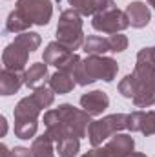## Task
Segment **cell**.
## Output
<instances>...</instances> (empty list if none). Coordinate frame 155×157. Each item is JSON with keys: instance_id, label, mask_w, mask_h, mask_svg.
Masks as SVG:
<instances>
[{"instance_id": "1", "label": "cell", "mask_w": 155, "mask_h": 157, "mask_svg": "<svg viewBox=\"0 0 155 157\" xmlns=\"http://www.w3.org/2000/svg\"><path fill=\"white\" fill-rule=\"evenodd\" d=\"M117 71H119V64L112 57L88 55V59L80 60V64L77 66L73 78L78 86H88L93 84L95 80L112 82L117 77Z\"/></svg>"}, {"instance_id": "2", "label": "cell", "mask_w": 155, "mask_h": 157, "mask_svg": "<svg viewBox=\"0 0 155 157\" xmlns=\"http://www.w3.org/2000/svg\"><path fill=\"white\" fill-rule=\"evenodd\" d=\"M84 33H82V15L73 7L64 9L59 18L57 26V42H60L64 48L75 51L84 44Z\"/></svg>"}, {"instance_id": "3", "label": "cell", "mask_w": 155, "mask_h": 157, "mask_svg": "<svg viewBox=\"0 0 155 157\" xmlns=\"http://www.w3.org/2000/svg\"><path fill=\"white\" fill-rule=\"evenodd\" d=\"M126 117L128 113H113V115L99 119V121H91L88 128V137H89L91 146L93 148L100 146L104 141H108L115 133H120L126 128Z\"/></svg>"}, {"instance_id": "4", "label": "cell", "mask_w": 155, "mask_h": 157, "mask_svg": "<svg viewBox=\"0 0 155 157\" xmlns=\"http://www.w3.org/2000/svg\"><path fill=\"white\" fill-rule=\"evenodd\" d=\"M59 113L62 117V122L68 130L70 135H75L78 139H82L86 133H88V128L91 124V115L84 110H78L71 104H60L59 108Z\"/></svg>"}, {"instance_id": "5", "label": "cell", "mask_w": 155, "mask_h": 157, "mask_svg": "<svg viewBox=\"0 0 155 157\" xmlns=\"http://www.w3.org/2000/svg\"><path fill=\"white\" fill-rule=\"evenodd\" d=\"M91 26H93L95 31L113 35V33L124 31V29L130 26V20H128V17H126L124 11H120V9H117V7H112V9H108V11H102V13L93 15Z\"/></svg>"}, {"instance_id": "6", "label": "cell", "mask_w": 155, "mask_h": 157, "mask_svg": "<svg viewBox=\"0 0 155 157\" xmlns=\"http://www.w3.org/2000/svg\"><path fill=\"white\" fill-rule=\"evenodd\" d=\"M17 9H20L33 24L47 26L53 15V2L51 0H18Z\"/></svg>"}, {"instance_id": "7", "label": "cell", "mask_w": 155, "mask_h": 157, "mask_svg": "<svg viewBox=\"0 0 155 157\" xmlns=\"http://www.w3.org/2000/svg\"><path fill=\"white\" fill-rule=\"evenodd\" d=\"M133 75L142 88H155V55L153 48H142L137 53Z\"/></svg>"}, {"instance_id": "8", "label": "cell", "mask_w": 155, "mask_h": 157, "mask_svg": "<svg viewBox=\"0 0 155 157\" xmlns=\"http://www.w3.org/2000/svg\"><path fill=\"white\" fill-rule=\"evenodd\" d=\"M29 53L24 46H20L18 42H11L6 46L4 53H2V62H4V68L6 70H11V71H26V64H28V59H29Z\"/></svg>"}, {"instance_id": "9", "label": "cell", "mask_w": 155, "mask_h": 157, "mask_svg": "<svg viewBox=\"0 0 155 157\" xmlns=\"http://www.w3.org/2000/svg\"><path fill=\"white\" fill-rule=\"evenodd\" d=\"M133 148H135V141L131 135L115 133L113 137L108 139L104 152H106V157H130L133 154Z\"/></svg>"}, {"instance_id": "10", "label": "cell", "mask_w": 155, "mask_h": 157, "mask_svg": "<svg viewBox=\"0 0 155 157\" xmlns=\"http://www.w3.org/2000/svg\"><path fill=\"white\" fill-rule=\"evenodd\" d=\"M80 106L91 117H97V115H102V112L110 106V97L100 90H93L80 97Z\"/></svg>"}, {"instance_id": "11", "label": "cell", "mask_w": 155, "mask_h": 157, "mask_svg": "<svg viewBox=\"0 0 155 157\" xmlns=\"http://www.w3.org/2000/svg\"><path fill=\"white\" fill-rule=\"evenodd\" d=\"M124 13H126V17L130 20V26L135 28V29H141V28L148 26L150 18H152L150 7L144 2H131V4H128Z\"/></svg>"}, {"instance_id": "12", "label": "cell", "mask_w": 155, "mask_h": 157, "mask_svg": "<svg viewBox=\"0 0 155 157\" xmlns=\"http://www.w3.org/2000/svg\"><path fill=\"white\" fill-rule=\"evenodd\" d=\"M70 6L78 11L80 15L88 17V15H97L102 11H108L112 7H117L113 0H68Z\"/></svg>"}, {"instance_id": "13", "label": "cell", "mask_w": 155, "mask_h": 157, "mask_svg": "<svg viewBox=\"0 0 155 157\" xmlns=\"http://www.w3.org/2000/svg\"><path fill=\"white\" fill-rule=\"evenodd\" d=\"M44 126H46V133L55 143H59L62 137L70 135L68 130H66V126H64V122H62V117H60L59 110H47L44 113Z\"/></svg>"}, {"instance_id": "14", "label": "cell", "mask_w": 155, "mask_h": 157, "mask_svg": "<svg viewBox=\"0 0 155 157\" xmlns=\"http://www.w3.org/2000/svg\"><path fill=\"white\" fill-rule=\"evenodd\" d=\"M71 55H73V51H71V49L64 48L60 42H57V40H55V42H49V44H47V48L44 49L42 62L60 68V66H62V64H64Z\"/></svg>"}, {"instance_id": "15", "label": "cell", "mask_w": 155, "mask_h": 157, "mask_svg": "<svg viewBox=\"0 0 155 157\" xmlns=\"http://www.w3.org/2000/svg\"><path fill=\"white\" fill-rule=\"evenodd\" d=\"M24 84V73H18V71H11V70H2L0 73V95L7 97V95H13L17 93Z\"/></svg>"}, {"instance_id": "16", "label": "cell", "mask_w": 155, "mask_h": 157, "mask_svg": "<svg viewBox=\"0 0 155 157\" xmlns=\"http://www.w3.org/2000/svg\"><path fill=\"white\" fill-rule=\"evenodd\" d=\"M40 112L42 110L39 108V104L29 95V97H24L18 101V104L13 110V115H15V121H37Z\"/></svg>"}, {"instance_id": "17", "label": "cell", "mask_w": 155, "mask_h": 157, "mask_svg": "<svg viewBox=\"0 0 155 157\" xmlns=\"http://www.w3.org/2000/svg\"><path fill=\"white\" fill-rule=\"evenodd\" d=\"M31 26H33V22H31L20 9H15V11L9 13V17H7V20H6L4 33H24V31H28Z\"/></svg>"}, {"instance_id": "18", "label": "cell", "mask_w": 155, "mask_h": 157, "mask_svg": "<svg viewBox=\"0 0 155 157\" xmlns=\"http://www.w3.org/2000/svg\"><path fill=\"white\" fill-rule=\"evenodd\" d=\"M75 78L71 77L70 73H64V71H57V73H53L51 77H49V88L55 91V93H59V95H66V93H70L73 88H75Z\"/></svg>"}, {"instance_id": "19", "label": "cell", "mask_w": 155, "mask_h": 157, "mask_svg": "<svg viewBox=\"0 0 155 157\" xmlns=\"http://www.w3.org/2000/svg\"><path fill=\"white\" fill-rule=\"evenodd\" d=\"M47 77V64L46 62H35L24 71V84L28 88H39V84Z\"/></svg>"}, {"instance_id": "20", "label": "cell", "mask_w": 155, "mask_h": 157, "mask_svg": "<svg viewBox=\"0 0 155 157\" xmlns=\"http://www.w3.org/2000/svg\"><path fill=\"white\" fill-rule=\"evenodd\" d=\"M59 157H77L80 150V139L75 135H66L59 143H55Z\"/></svg>"}, {"instance_id": "21", "label": "cell", "mask_w": 155, "mask_h": 157, "mask_svg": "<svg viewBox=\"0 0 155 157\" xmlns=\"http://www.w3.org/2000/svg\"><path fill=\"white\" fill-rule=\"evenodd\" d=\"M53 144H55V141L47 135V133H44V135H40L37 137L35 141H33V144H31V155L33 157H55V150H53Z\"/></svg>"}, {"instance_id": "22", "label": "cell", "mask_w": 155, "mask_h": 157, "mask_svg": "<svg viewBox=\"0 0 155 157\" xmlns=\"http://www.w3.org/2000/svg\"><path fill=\"white\" fill-rule=\"evenodd\" d=\"M84 51L88 55H104L106 51H110V44L108 37H99V35H89L82 44Z\"/></svg>"}, {"instance_id": "23", "label": "cell", "mask_w": 155, "mask_h": 157, "mask_svg": "<svg viewBox=\"0 0 155 157\" xmlns=\"http://www.w3.org/2000/svg\"><path fill=\"white\" fill-rule=\"evenodd\" d=\"M37 130H39V121H15V135L22 141L33 139Z\"/></svg>"}, {"instance_id": "24", "label": "cell", "mask_w": 155, "mask_h": 157, "mask_svg": "<svg viewBox=\"0 0 155 157\" xmlns=\"http://www.w3.org/2000/svg\"><path fill=\"white\" fill-rule=\"evenodd\" d=\"M31 97H33V101L39 104L40 110H44V108H49V106L53 104V101H55V91H53L49 86L42 84V86H39V88L33 90Z\"/></svg>"}, {"instance_id": "25", "label": "cell", "mask_w": 155, "mask_h": 157, "mask_svg": "<svg viewBox=\"0 0 155 157\" xmlns=\"http://www.w3.org/2000/svg\"><path fill=\"white\" fill-rule=\"evenodd\" d=\"M135 108H150L155 104V88H139L135 97L131 99Z\"/></svg>"}, {"instance_id": "26", "label": "cell", "mask_w": 155, "mask_h": 157, "mask_svg": "<svg viewBox=\"0 0 155 157\" xmlns=\"http://www.w3.org/2000/svg\"><path fill=\"white\" fill-rule=\"evenodd\" d=\"M139 88H141V84H139V80L135 78L133 73L126 75V77L119 82V93L122 97H126V99H133L135 93L139 91Z\"/></svg>"}, {"instance_id": "27", "label": "cell", "mask_w": 155, "mask_h": 157, "mask_svg": "<svg viewBox=\"0 0 155 157\" xmlns=\"http://www.w3.org/2000/svg\"><path fill=\"white\" fill-rule=\"evenodd\" d=\"M15 42H18L20 46H24L28 51H35V49H39L40 46V35L39 33H33V31H24V33H18L17 37H15Z\"/></svg>"}, {"instance_id": "28", "label": "cell", "mask_w": 155, "mask_h": 157, "mask_svg": "<svg viewBox=\"0 0 155 157\" xmlns=\"http://www.w3.org/2000/svg\"><path fill=\"white\" fill-rule=\"evenodd\" d=\"M141 133L142 135H155V110L144 112L142 113V122H141Z\"/></svg>"}, {"instance_id": "29", "label": "cell", "mask_w": 155, "mask_h": 157, "mask_svg": "<svg viewBox=\"0 0 155 157\" xmlns=\"http://www.w3.org/2000/svg\"><path fill=\"white\" fill-rule=\"evenodd\" d=\"M108 44H110V51L112 53H122L128 48V39H126V35L113 33V35L108 37Z\"/></svg>"}, {"instance_id": "30", "label": "cell", "mask_w": 155, "mask_h": 157, "mask_svg": "<svg viewBox=\"0 0 155 157\" xmlns=\"http://www.w3.org/2000/svg\"><path fill=\"white\" fill-rule=\"evenodd\" d=\"M142 113H144V112H141V110H135V112L128 113V117H126V130H130L131 133H135V132H141Z\"/></svg>"}, {"instance_id": "31", "label": "cell", "mask_w": 155, "mask_h": 157, "mask_svg": "<svg viewBox=\"0 0 155 157\" xmlns=\"http://www.w3.org/2000/svg\"><path fill=\"white\" fill-rule=\"evenodd\" d=\"M11 157H33V155H31V148L15 146V148L11 150Z\"/></svg>"}, {"instance_id": "32", "label": "cell", "mask_w": 155, "mask_h": 157, "mask_svg": "<svg viewBox=\"0 0 155 157\" xmlns=\"http://www.w3.org/2000/svg\"><path fill=\"white\" fill-rule=\"evenodd\" d=\"M82 157H106V152H104V146H95L93 150H89L88 154H84Z\"/></svg>"}, {"instance_id": "33", "label": "cell", "mask_w": 155, "mask_h": 157, "mask_svg": "<svg viewBox=\"0 0 155 157\" xmlns=\"http://www.w3.org/2000/svg\"><path fill=\"white\" fill-rule=\"evenodd\" d=\"M0 126H2V132H0V137H4V135H6V132H7V121H6V117H4V115L0 117Z\"/></svg>"}, {"instance_id": "34", "label": "cell", "mask_w": 155, "mask_h": 157, "mask_svg": "<svg viewBox=\"0 0 155 157\" xmlns=\"http://www.w3.org/2000/svg\"><path fill=\"white\" fill-rule=\"evenodd\" d=\"M0 157H11V152H9V148L6 144L0 146Z\"/></svg>"}, {"instance_id": "35", "label": "cell", "mask_w": 155, "mask_h": 157, "mask_svg": "<svg viewBox=\"0 0 155 157\" xmlns=\"http://www.w3.org/2000/svg\"><path fill=\"white\" fill-rule=\"evenodd\" d=\"M130 157H148V155H146V154H141V152H133Z\"/></svg>"}, {"instance_id": "36", "label": "cell", "mask_w": 155, "mask_h": 157, "mask_svg": "<svg viewBox=\"0 0 155 157\" xmlns=\"http://www.w3.org/2000/svg\"><path fill=\"white\" fill-rule=\"evenodd\" d=\"M148 4H150L152 7H155V0H148Z\"/></svg>"}, {"instance_id": "37", "label": "cell", "mask_w": 155, "mask_h": 157, "mask_svg": "<svg viewBox=\"0 0 155 157\" xmlns=\"http://www.w3.org/2000/svg\"><path fill=\"white\" fill-rule=\"evenodd\" d=\"M153 55H155V48H153Z\"/></svg>"}]
</instances>
